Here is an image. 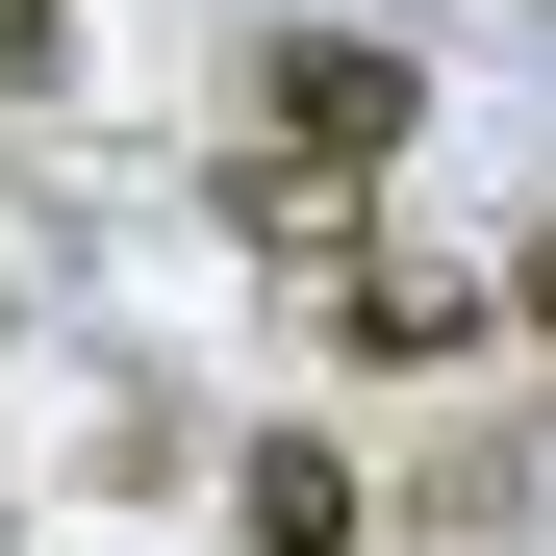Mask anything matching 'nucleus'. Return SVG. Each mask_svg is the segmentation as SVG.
Instances as JSON below:
<instances>
[{"label":"nucleus","instance_id":"f03ea898","mask_svg":"<svg viewBox=\"0 0 556 556\" xmlns=\"http://www.w3.org/2000/svg\"><path fill=\"white\" fill-rule=\"evenodd\" d=\"M228 531H253V556H354V455H329V430H253V455H228Z\"/></svg>","mask_w":556,"mask_h":556},{"label":"nucleus","instance_id":"20e7f679","mask_svg":"<svg viewBox=\"0 0 556 556\" xmlns=\"http://www.w3.org/2000/svg\"><path fill=\"white\" fill-rule=\"evenodd\" d=\"M506 304H531V329H556V228H531V253H506Z\"/></svg>","mask_w":556,"mask_h":556},{"label":"nucleus","instance_id":"f257e3e1","mask_svg":"<svg viewBox=\"0 0 556 556\" xmlns=\"http://www.w3.org/2000/svg\"><path fill=\"white\" fill-rule=\"evenodd\" d=\"M405 127H430V76H405L380 26H278V76H253V152H228V228L329 253V203H354V177H405Z\"/></svg>","mask_w":556,"mask_h":556},{"label":"nucleus","instance_id":"39448f33","mask_svg":"<svg viewBox=\"0 0 556 556\" xmlns=\"http://www.w3.org/2000/svg\"><path fill=\"white\" fill-rule=\"evenodd\" d=\"M0 304H26V278H0Z\"/></svg>","mask_w":556,"mask_h":556},{"label":"nucleus","instance_id":"7ed1b4c3","mask_svg":"<svg viewBox=\"0 0 556 556\" xmlns=\"http://www.w3.org/2000/svg\"><path fill=\"white\" fill-rule=\"evenodd\" d=\"M0 76H51V0H0Z\"/></svg>","mask_w":556,"mask_h":556}]
</instances>
